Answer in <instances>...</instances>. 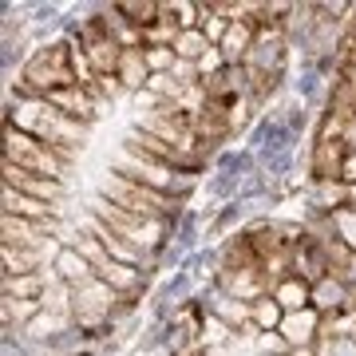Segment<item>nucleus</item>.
<instances>
[{
    "instance_id": "f257e3e1",
    "label": "nucleus",
    "mask_w": 356,
    "mask_h": 356,
    "mask_svg": "<svg viewBox=\"0 0 356 356\" xmlns=\"http://www.w3.org/2000/svg\"><path fill=\"white\" fill-rule=\"evenodd\" d=\"M8 123H13L16 131L32 135V139H40L44 147H51L64 163L76 154V143H83V135H88L83 123L67 119V115L60 111V107H51L48 99H20Z\"/></svg>"
},
{
    "instance_id": "f03ea898",
    "label": "nucleus",
    "mask_w": 356,
    "mask_h": 356,
    "mask_svg": "<svg viewBox=\"0 0 356 356\" xmlns=\"http://www.w3.org/2000/svg\"><path fill=\"white\" fill-rule=\"evenodd\" d=\"M76 48L72 44H48L28 56V64L20 67V91L28 99H48L56 91L76 88Z\"/></svg>"
},
{
    "instance_id": "7ed1b4c3",
    "label": "nucleus",
    "mask_w": 356,
    "mask_h": 356,
    "mask_svg": "<svg viewBox=\"0 0 356 356\" xmlns=\"http://www.w3.org/2000/svg\"><path fill=\"white\" fill-rule=\"evenodd\" d=\"M115 175L131 178V182H139L147 191L166 194V198H182V194H191V186H194L191 175H182L175 166H166V163H159V159H151V154L135 151L131 143H123V151L115 154Z\"/></svg>"
},
{
    "instance_id": "20e7f679",
    "label": "nucleus",
    "mask_w": 356,
    "mask_h": 356,
    "mask_svg": "<svg viewBox=\"0 0 356 356\" xmlns=\"http://www.w3.org/2000/svg\"><path fill=\"white\" fill-rule=\"evenodd\" d=\"M4 163L20 166V170H28V175L56 178V182H64V170H67V163L51 151V147H44L40 139H32V135H24V131H16L13 123L4 127Z\"/></svg>"
},
{
    "instance_id": "39448f33",
    "label": "nucleus",
    "mask_w": 356,
    "mask_h": 356,
    "mask_svg": "<svg viewBox=\"0 0 356 356\" xmlns=\"http://www.w3.org/2000/svg\"><path fill=\"white\" fill-rule=\"evenodd\" d=\"M103 198L115 202L119 210H131V214H139V218H151V222H163V218L175 210V198H166V194H159V191H147V186H139V182L115 175V170L103 178Z\"/></svg>"
},
{
    "instance_id": "423d86ee",
    "label": "nucleus",
    "mask_w": 356,
    "mask_h": 356,
    "mask_svg": "<svg viewBox=\"0 0 356 356\" xmlns=\"http://www.w3.org/2000/svg\"><path fill=\"white\" fill-rule=\"evenodd\" d=\"M67 301H72V317L83 329H99L103 321H111L115 301H123V293H115L103 277H88L79 285H67Z\"/></svg>"
},
{
    "instance_id": "0eeeda50",
    "label": "nucleus",
    "mask_w": 356,
    "mask_h": 356,
    "mask_svg": "<svg viewBox=\"0 0 356 356\" xmlns=\"http://www.w3.org/2000/svg\"><path fill=\"white\" fill-rule=\"evenodd\" d=\"M79 51L88 56V64L95 67V76H115L119 60H123V44L115 40L107 16H88L79 24Z\"/></svg>"
},
{
    "instance_id": "6e6552de",
    "label": "nucleus",
    "mask_w": 356,
    "mask_h": 356,
    "mask_svg": "<svg viewBox=\"0 0 356 356\" xmlns=\"http://www.w3.org/2000/svg\"><path fill=\"white\" fill-rule=\"evenodd\" d=\"M91 218H99L103 226H111L115 234H123L127 242H135L147 254L163 242V222H151V218H139V214H131V210H119L107 198H95L91 202Z\"/></svg>"
},
{
    "instance_id": "1a4fd4ad",
    "label": "nucleus",
    "mask_w": 356,
    "mask_h": 356,
    "mask_svg": "<svg viewBox=\"0 0 356 356\" xmlns=\"http://www.w3.org/2000/svg\"><path fill=\"white\" fill-rule=\"evenodd\" d=\"M341 123H332V119H325V127H321L317 135V147H313V178L317 182H341V170H344V159H348V139H344Z\"/></svg>"
},
{
    "instance_id": "9d476101",
    "label": "nucleus",
    "mask_w": 356,
    "mask_h": 356,
    "mask_svg": "<svg viewBox=\"0 0 356 356\" xmlns=\"http://www.w3.org/2000/svg\"><path fill=\"white\" fill-rule=\"evenodd\" d=\"M127 143L135 147V151H143V154H151V159H159V163H166V166H175V170H182V175L198 170V166H202V159H206V154L182 151V147H175V143L159 139V135H151V131H143V127L131 131V139H127Z\"/></svg>"
},
{
    "instance_id": "9b49d317",
    "label": "nucleus",
    "mask_w": 356,
    "mask_h": 356,
    "mask_svg": "<svg viewBox=\"0 0 356 356\" xmlns=\"http://www.w3.org/2000/svg\"><path fill=\"white\" fill-rule=\"evenodd\" d=\"M4 186H13V191L28 194V198H40V202H51V206H56V198L64 194V182L28 175V170H20V166H13V163H4Z\"/></svg>"
},
{
    "instance_id": "f8f14e48",
    "label": "nucleus",
    "mask_w": 356,
    "mask_h": 356,
    "mask_svg": "<svg viewBox=\"0 0 356 356\" xmlns=\"http://www.w3.org/2000/svg\"><path fill=\"white\" fill-rule=\"evenodd\" d=\"M88 226H91V238H95V242H99L107 254H111V261H123V266L143 269V257H147V250H139L135 242H127V238H123V234H115L111 226H103L99 218H91Z\"/></svg>"
},
{
    "instance_id": "ddd939ff",
    "label": "nucleus",
    "mask_w": 356,
    "mask_h": 356,
    "mask_svg": "<svg viewBox=\"0 0 356 356\" xmlns=\"http://www.w3.org/2000/svg\"><path fill=\"white\" fill-rule=\"evenodd\" d=\"M281 341L289 348H305V344H317L321 341V313L317 309H301V313H285L281 321Z\"/></svg>"
},
{
    "instance_id": "4468645a",
    "label": "nucleus",
    "mask_w": 356,
    "mask_h": 356,
    "mask_svg": "<svg viewBox=\"0 0 356 356\" xmlns=\"http://www.w3.org/2000/svg\"><path fill=\"white\" fill-rule=\"evenodd\" d=\"M48 103L51 107H60V111L67 115V119H76V123H83V127H88L91 119H95V115H99V99H95V95H91L88 88H64V91H56V95H48Z\"/></svg>"
},
{
    "instance_id": "2eb2a0df",
    "label": "nucleus",
    "mask_w": 356,
    "mask_h": 356,
    "mask_svg": "<svg viewBox=\"0 0 356 356\" xmlns=\"http://www.w3.org/2000/svg\"><path fill=\"white\" fill-rule=\"evenodd\" d=\"M4 214L28 218V222H40V226H56V214H60V206L40 202V198H28V194L13 191V186H4Z\"/></svg>"
},
{
    "instance_id": "dca6fc26",
    "label": "nucleus",
    "mask_w": 356,
    "mask_h": 356,
    "mask_svg": "<svg viewBox=\"0 0 356 356\" xmlns=\"http://www.w3.org/2000/svg\"><path fill=\"white\" fill-rule=\"evenodd\" d=\"M56 226H40V222H28V218L4 214V245H20V250H48V238Z\"/></svg>"
},
{
    "instance_id": "f3484780",
    "label": "nucleus",
    "mask_w": 356,
    "mask_h": 356,
    "mask_svg": "<svg viewBox=\"0 0 356 356\" xmlns=\"http://www.w3.org/2000/svg\"><path fill=\"white\" fill-rule=\"evenodd\" d=\"M332 123H341V127H353L356 123V79L341 76L332 83V95H329V115Z\"/></svg>"
},
{
    "instance_id": "a211bd4d",
    "label": "nucleus",
    "mask_w": 356,
    "mask_h": 356,
    "mask_svg": "<svg viewBox=\"0 0 356 356\" xmlns=\"http://www.w3.org/2000/svg\"><path fill=\"white\" fill-rule=\"evenodd\" d=\"M115 79L131 91H143L151 83V67H147V48H123V60H119V72Z\"/></svg>"
},
{
    "instance_id": "6ab92c4d",
    "label": "nucleus",
    "mask_w": 356,
    "mask_h": 356,
    "mask_svg": "<svg viewBox=\"0 0 356 356\" xmlns=\"http://www.w3.org/2000/svg\"><path fill=\"white\" fill-rule=\"evenodd\" d=\"M273 301H277L285 313H301V309H313V285L301 277H281L277 285H273Z\"/></svg>"
},
{
    "instance_id": "aec40b11",
    "label": "nucleus",
    "mask_w": 356,
    "mask_h": 356,
    "mask_svg": "<svg viewBox=\"0 0 356 356\" xmlns=\"http://www.w3.org/2000/svg\"><path fill=\"white\" fill-rule=\"evenodd\" d=\"M44 293H48V277L44 273H4V297L8 301H44Z\"/></svg>"
},
{
    "instance_id": "412c9836",
    "label": "nucleus",
    "mask_w": 356,
    "mask_h": 356,
    "mask_svg": "<svg viewBox=\"0 0 356 356\" xmlns=\"http://www.w3.org/2000/svg\"><path fill=\"white\" fill-rule=\"evenodd\" d=\"M56 273H60V281H64V285H79V281L95 277V269L88 266V257L79 254L76 245H72V250H60V254H56Z\"/></svg>"
},
{
    "instance_id": "4be33fe9",
    "label": "nucleus",
    "mask_w": 356,
    "mask_h": 356,
    "mask_svg": "<svg viewBox=\"0 0 356 356\" xmlns=\"http://www.w3.org/2000/svg\"><path fill=\"white\" fill-rule=\"evenodd\" d=\"M115 8H119V16H127L139 32H147V28H154L163 20V4H154V0H123Z\"/></svg>"
},
{
    "instance_id": "5701e85b",
    "label": "nucleus",
    "mask_w": 356,
    "mask_h": 356,
    "mask_svg": "<svg viewBox=\"0 0 356 356\" xmlns=\"http://www.w3.org/2000/svg\"><path fill=\"white\" fill-rule=\"evenodd\" d=\"M329 234L332 242H341L348 254H356V206H341L329 214Z\"/></svg>"
},
{
    "instance_id": "b1692460",
    "label": "nucleus",
    "mask_w": 356,
    "mask_h": 356,
    "mask_svg": "<svg viewBox=\"0 0 356 356\" xmlns=\"http://www.w3.org/2000/svg\"><path fill=\"white\" fill-rule=\"evenodd\" d=\"M0 254H4V269H8L13 277H20V273H44V269H40V257L48 254V250H20V245H4Z\"/></svg>"
},
{
    "instance_id": "393cba45",
    "label": "nucleus",
    "mask_w": 356,
    "mask_h": 356,
    "mask_svg": "<svg viewBox=\"0 0 356 356\" xmlns=\"http://www.w3.org/2000/svg\"><path fill=\"white\" fill-rule=\"evenodd\" d=\"M210 48H214V44L206 40L202 28H191V32H182V36H178L175 56H178V60H191V64H198V60H202V56H206Z\"/></svg>"
},
{
    "instance_id": "a878e982",
    "label": "nucleus",
    "mask_w": 356,
    "mask_h": 356,
    "mask_svg": "<svg viewBox=\"0 0 356 356\" xmlns=\"http://www.w3.org/2000/svg\"><path fill=\"white\" fill-rule=\"evenodd\" d=\"M281 321H285V309H281L273 297H261V301H254V325H257L261 332H269V329L277 332Z\"/></svg>"
},
{
    "instance_id": "bb28decb",
    "label": "nucleus",
    "mask_w": 356,
    "mask_h": 356,
    "mask_svg": "<svg viewBox=\"0 0 356 356\" xmlns=\"http://www.w3.org/2000/svg\"><path fill=\"white\" fill-rule=\"evenodd\" d=\"M214 313L218 317H226V325H234V329H238L242 321L254 317V309H245V301H238V297H222V301L214 305Z\"/></svg>"
},
{
    "instance_id": "cd10ccee",
    "label": "nucleus",
    "mask_w": 356,
    "mask_h": 356,
    "mask_svg": "<svg viewBox=\"0 0 356 356\" xmlns=\"http://www.w3.org/2000/svg\"><path fill=\"white\" fill-rule=\"evenodd\" d=\"M341 182H348V186H356V147H353V151H348V159H344Z\"/></svg>"
},
{
    "instance_id": "c85d7f7f",
    "label": "nucleus",
    "mask_w": 356,
    "mask_h": 356,
    "mask_svg": "<svg viewBox=\"0 0 356 356\" xmlns=\"http://www.w3.org/2000/svg\"><path fill=\"white\" fill-rule=\"evenodd\" d=\"M344 285H348V289L356 293V254L348 257V269H344Z\"/></svg>"
}]
</instances>
